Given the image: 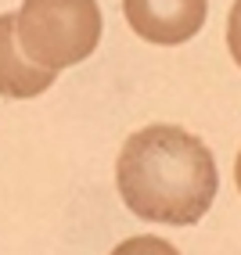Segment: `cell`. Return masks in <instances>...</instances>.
Wrapping results in <instances>:
<instances>
[{
    "label": "cell",
    "instance_id": "obj_1",
    "mask_svg": "<svg viewBox=\"0 0 241 255\" xmlns=\"http://www.w3.org/2000/svg\"><path fill=\"white\" fill-rule=\"evenodd\" d=\"M115 183L133 216L166 227H195L216 201L220 176L202 137L173 123H155L126 137Z\"/></svg>",
    "mask_w": 241,
    "mask_h": 255
},
{
    "label": "cell",
    "instance_id": "obj_2",
    "mask_svg": "<svg viewBox=\"0 0 241 255\" xmlns=\"http://www.w3.org/2000/svg\"><path fill=\"white\" fill-rule=\"evenodd\" d=\"M14 36L32 65L50 72L72 69L97 50L101 7L97 0H22Z\"/></svg>",
    "mask_w": 241,
    "mask_h": 255
},
{
    "label": "cell",
    "instance_id": "obj_3",
    "mask_svg": "<svg viewBox=\"0 0 241 255\" xmlns=\"http://www.w3.org/2000/svg\"><path fill=\"white\" fill-rule=\"evenodd\" d=\"M123 14L141 40L177 47L202 32L209 0H123Z\"/></svg>",
    "mask_w": 241,
    "mask_h": 255
},
{
    "label": "cell",
    "instance_id": "obj_4",
    "mask_svg": "<svg viewBox=\"0 0 241 255\" xmlns=\"http://www.w3.org/2000/svg\"><path fill=\"white\" fill-rule=\"evenodd\" d=\"M58 72L32 65L22 50H18V36H14V14H0V97L11 101H29L40 97Z\"/></svg>",
    "mask_w": 241,
    "mask_h": 255
},
{
    "label": "cell",
    "instance_id": "obj_5",
    "mask_svg": "<svg viewBox=\"0 0 241 255\" xmlns=\"http://www.w3.org/2000/svg\"><path fill=\"white\" fill-rule=\"evenodd\" d=\"M112 255H180L166 237H155V234H141V237H126L123 245H115Z\"/></svg>",
    "mask_w": 241,
    "mask_h": 255
},
{
    "label": "cell",
    "instance_id": "obj_6",
    "mask_svg": "<svg viewBox=\"0 0 241 255\" xmlns=\"http://www.w3.org/2000/svg\"><path fill=\"white\" fill-rule=\"evenodd\" d=\"M227 47H231V58L238 61V69H241V0H234L231 14H227Z\"/></svg>",
    "mask_w": 241,
    "mask_h": 255
},
{
    "label": "cell",
    "instance_id": "obj_7",
    "mask_svg": "<svg viewBox=\"0 0 241 255\" xmlns=\"http://www.w3.org/2000/svg\"><path fill=\"white\" fill-rule=\"evenodd\" d=\"M234 183H238V191H241V151H238V162H234Z\"/></svg>",
    "mask_w": 241,
    "mask_h": 255
}]
</instances>
